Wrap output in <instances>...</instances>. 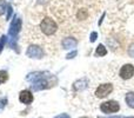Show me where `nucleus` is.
I'll use <instances>...</instances> for the list:
<instances>
[{
	"mask_svg": "<svg viewBox=\"0 0 134 118\" xmlns=\"http://www.w3.org/2000/svg\"><path fill=\"white\" fill-rule=\"evenodd\" d=\"M7 103H8V99H7L6 97H4V98H0V112H1L2 110H4L5 107H6Z\"/></svg>",
	"mask_w": 134,
	"mask_h": 118,
	"instance_id": "nucleus-14",
	"label": "nucleus"
},
{
	"mask_svg": "<svg viewBox=\"0 0 134 118\" xmlns=\"http://www.w3.org/2000/svg\"><path fill=\"white\" fill-rule=\"evenodd\" d=\"M6 11H7V13H6V20H8V19H11V16H12V13H13V8H12L11 5H7Z\"/></svg>",
	"mask_w": 134,
	"mask_h": 118,
	"instance_id": "nucleus-17",
	"label": "nucleus"
},
{
	"mask_svg": "<svg viewBox=\"0 0 134 118\" xmlns=\"http://www.w3.org/2000/svg\"><path fill=\"white\" fill-rule=\"evenodd\" d=\"M100 110H101L104 114H115L120 110V104H119L116 100H107V102H104L101 105H100Z\"/></svg>",
	"mask_w": 134,
	"mask_h": 118,
	"instance_id": "nucleus-3",
	"label": "nucleus"
},
{
	"mask_svg": "<svg viewBox=\"0 0 134 118\" xmlns=\"http://www.w3.org/2000/svg\"><path fill=\"white\" fill-rule=\"evenodd\" d=\"M8 80V73L5 70H0V85Z\"/></svg>",
	"mask_w": 134,
	"mask_h": 118,
	"instance_id": "nucleus-13",
	"label": "nucleus"
},
{
	"mask_svg": "<svg viewBox=\"0 0 134 118\" xmlns=\"http://www.w3.org/2000/svg\"><path fill=\"white\" fill-rule=\"evenodd\" d=\"M54 118H71V116H69L68 114H60V115H58V116H55Z\"/></svg>",
	"mask_w": 134,
	"mask_h": 118,
	"instance_id": "nucleus-21",
	"label": "nucleus"
},
{
	"mask_svg": "<svg viewBox=\"0 0 134 118\" xmlns=\"http://www.w3.org/2000/svg\"><path fill=\"white\" fill-rule=\"evenodd\" d=\"M40 28H41L44 34H46L49 37V35H53L54 33L57 32L58 25H57V23L52 18L46 17V18H44L41 20V23H40Z\"/></svg>",
	"mask_w": 134,
	"mask_h": 118,
	"instance_id": "nucleus-2",
	"label": "nucleus"
},
{
	"mask_svg": "<svg viewBox=\"0 0 134 118\" xmlns=\"http://www.w3.org/2000/svg\"><path fill=\"white\" fill-rule=\"evenodd\" d=\"M127 53L131 58H134V44H131L128 46V50H127Z\"/></svg>",
	"mask_w": 134,
	"mask_h": 118,
	"instance_id": "nucleus-18",
	"label": "nucleus"
},
{
	"mask_svg": "<svg viewBox=\"0 0 134 118\" xmlns=\"http://www.w3.org/2000/svg\"><path fill=\"white\" fill-rule=\"evenodd\" d=\"M98 118H125V117H122V116H109V117H98Z\"/></svg>",
	"mask_w": 134,
	"mask_h": 118,
	"instance_id": "nucleus-23",
	"label": "nucleus"
},
{
	"mask_svg": "<svg viewBox=\"0 0 134 118\" xmlns=\"http://www.w3.org/2000/svg\"><path fill=\"white\" fill-rule=\"evenodd\" d=\"M97 38H98V33L97 32H92L91 33V35H90V42L94 43L95 40H97Z\"/></svg>",
	"mask_w": 134,
	"mask_h": 118,
	"instance_id": "nucleus-20",
	"label": "nucleus"
},
{
	"mask_svg": "<svg viewBox=\"0 0 134 118\" xmlns=\"http://www.w3.org/2000/svg\"><path fill=\"white\" fill-rule=\"evenodd\" d=\"M76 54H78V51H76V50H73V51L69 52V53L66 56V59H72V58H74Z\"/></svg>",
	"mask_w": 134,
	"mask_h": 118,
	"instance_id": "nucleus-19",
	"label": "nucleus"
},
{
	"mask_svg": "<svg viewBox=\"0 0 134 118\" xmlns=\"http://www.w3.org/2000/svg\"><path fill=\"white\" fill-rule=\"evenodd\" d=\"M6 7H7V4L5 0H0V16H2V14L5 13V11H6Z\"/></svg>",
	"mask_w": 134,
	"mask_h": 118,
	"instance_id": "nucleus-15",
	"label": "nucleus"
},
{
	"mask_svg": "<svg viewBox=\"0 0 134 118\" xmlns=\"http://www.w3.org/2000/svg\"><path fill=\"white\" fill-rule=\"evenodd\" d=\"M119 76H120L124 80L131 79L134 76V66L132 64H125L124 66H121L120 71H119Z\"/></svg>",
	"mask_w": 134,
	"mask_h": 118,
	"instance_id": "nucleus-7",
	"label": "nucleus"
},
{
	"mask_svg": "<svg viewBox=\"0 0 134 118\" xmlns=\"http://www.w3.org/2000/svg\"><path fill=\"white\" fill-rule=\"evenodd\" d=\"M26 80L31 84L33 91L48 90L58 84V78L48 71H35L27 74Z\"/></svg>",
	"mask_w": 134,
	"mask_h": 118,
	"instance_id": "nucleus-1",
	"label": "nucleus"
},
{
	"mask_svg": "<svg viewBox=\"0 0 134 118\" xmlns=\"http://www.w3.org/2000/svg\"><path fill=\"white\" fill-rule=\"evenodd\" d=\"M113 91V85L111 83H106V84H101L95 90V97L97 98H105Z\"/></svg>",
	"mask_w": 134,
	"mask_h": 118,
	"instance_id": "nucleus-6",
	"label": "nucleus"
},
{
	"mask_svg": "<svg viewBox=\"0 0 134 118\" xmlns=\"http://www.w3.org/2000/svg\"><path fill=\"white\" fill-rule=\"evenodd\" d=\"M107 54V49L102 44L98 45L97 50H95V57H104Z\"/></svg>",
	"mask_w": 134,
	"mask_h": 118,
	"instance_id": "nucleus-12",
	"label": "nucleus"
},
{
	"mask_svg": "<svg viewBox=\"0 0 134 118\" xmlns=\"http://www.w3.org/2000/svg\"><path fill=\"white\" fill-rule=\"evenodd\" d=\"M105 16H106V13H102V16H101V18L99 19V21H98V25H101L102 24V21H104V18H105Z\"/></svg>",
	"mask_w": 134,
	"mask_h": 118,
	"instance_id": "nucleus-22",
	"label": "nucleus"
},
{
	"mask_svg": "<svg viewBox=\"0 0 134 118\" xmlns=\"http://www.w3.org/2000/svg\"><path fill=\"white\" fill-rule=\"evenodd\" d=\"M88 86V79L87 78H81L78 79L76 81H74L72 89H73L74 92H78V91H83L85 89H87Z\"/></svg>",
	"mask_w": 134,
	"mask_h": 118,
	"instance_id": "nucleus-9",
	"label": "nucleus"
},
{
	"mask_svg": "<svg viewBox=\"0 0 134 118\" xmlns=\"http://www.w3.org/2000/svg\"><path fill=\"white\" fill-rule=\"evenodd\" d=\"M6 43H7L6 35H2V37L0 38V53H1V51L4 50V47H5V45H6Z\"/></svg>",
	"mask_w": 134,
	"mask_h": 118,
	"instance_id": "nucleus-16",
	"label": "nucleus"
},
{
	"mask_svg": "<svg viewBox=\"0 0 134 118\" xmlns=\"http://www.w3.org/2000/svg\"><path fill=\"white\" fill-rule=\"evenodd\" d=\"M125 118H134V117H132V116H131V117H125Z\"/></svg>",
	"mask_w": 134,
	"mask_h": 118,
	"instance_id": "nucleus-24",
	"label": "nucleus"
},
{
	"mask_svg": "<svg viewBox=\"0 0 134 118\" xmlns=\"http://www.w3.org/2000/svg\"><path fill=\"white\" fill-rule=\"evenodd\" d=\"M21 26H23V21H21L20 18H18L16 16H14V19L13 21L9 25V28H8V35L11 38H16V35L19 34L21 30Z\"/></svg>",
	"mask_w": 134,
	"mask_h": 118,
	"instance_id": "nucleus-5",
	"label": "nucleus"
},
{
	"mask_svg": "<svg viewBox=\"0 0 134 118\" xmlns=\"http://www.w3.org/2000/svg\"><path fill=\"white\" fill-rule=\"evenodd\" d=\"M19 100H20V103H23L25 105H30L33 103L34 97H33L32 92L30 90H23L19 93Z\"/></svg>",
	"mask_w": 134,
	"mask_h": 118,
	"instance_id": "nucleus-8",
	"label": "nucleus"
},
{
	"mask_svg": "<svg viewBox=\"0 0 134 118\" xmlns=\"http://www.w3.org/2000/svg\"><path fill=\"white\" fill-rule=\"evenodd\" d=\"M80 118H88V117H80Z\"/></svg>",
	"mask_w": 134,
	"mask_h": 118,
	"instance_id": "nucleus-25",
	"label": "nucleus"
},
{
	"mask_svg": "<svg viewBox=\"0 0 134 118\" xmlns=\"http://www.w3.org/2000/svg\"><path fill=\"white\" fill-rule=\"evenodd\" d=\"M125 100H126V104H127L128 107H131V109H134V92H133V91L126 93Z\"/></svg>",
	"mask_w": 134,
	"mask_h": 118,
	"instance_id": "nucleus-11",
	"label": "nucleus"
},
{
	"mask_svg": "<svg viewBox=\"0 0 134 118\" xmlns=\"http://www.w3.org/2000/svg\"><path fill=\"white\" fill-rule=\"evenodd\" d=\"M44 50L38 45H30L26 50V56L28 58H33V59H41L44 58Z\"/></svg>",
	"mask_w": 134,
	"mask_h": 118,
	"instance_id": "nucleus-4",
	"label": "nucleus"
},
{
	"mask_svg": "<svg viewBox=\"0 0 134 118\" xmlns=\"http://www.w3.org/2000/svg\"><path fill=\"white\" fill-rule=\"evenodd\" d=\"M76 45H78V40H76L75 38H72V37H67L61 42V46H63L64 50L74 49Z\"/></svg>",
	"mask_w": 134,
	"mask_h": 118,
	"instance_id": "nucleus-10",
	"label": "nucleus"
}]
</instances>
